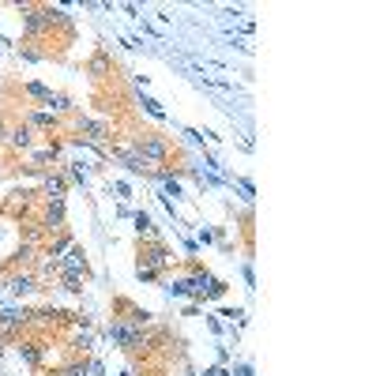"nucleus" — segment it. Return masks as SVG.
<instances>
[{
	"label": "nucleus",
	"mask_w": 376,
	"mask_h": 376,
	"mask_svg": "<svg viewBox=\"0 0 376 376\" xmlns=\"http://www.w3.org/2000/svg\"><path fill=\"white\" fill-rule=\"evenodd\" d=\"M136 154L151 166V162H166L170 158V147L162 143L158 136H140V140H136Z\"/></svg>",
	"instance_id": "nucleus-1"
},
{
	"label": "nucleus",
	"mask_w": 376,
	"mask_h": 376,
	"mask_svg": "<svg viewBox=\"0 0 376 376\" xmlns=\"http://www.w3.org/2000/svg\"><path fill=\"white\" fill-rule=\"evenodd\" d=\"M109 335H113L117 343L124 346V350H136V346L143 343V332H140V327H128L124 320H113V327H109Z\"/></svg>",
	"instance_id": "nucleus-2"
},
{
	"label": "nucleus",
	"mask_w": 376,
	"mask_h": 376,
	"mask_svg": "<svg viewBox=\"0 0 376 376\" xmlns=\"http://www.w3.org/2000/svg\"><path fill=\"white\" fill-rule=\"evenodd\" d=\"M60 222H64V199H53L42 215V226L45 230H60Z\"/></svg>",
	"instance_id": "nucleus-3"
},
{
	"label": "nucleus",
	"mask_w": 376,
	"mask_h": 376,
	"mask_svg": "<svg viewBox=\"0 0 376 376\" xmlns=\"http://www.w3.org/2000/svg\"><path fill=\"white\" fill-rule=\"evenodd\" d=\"M8 290L12 293H31V290H38V279H34V275H15V279L8 282Z\"/></svg>",
	"instance_id": "nucleus-4"
},
{
	"label": "nucleus",
	"mask_w": 376,
	"mask_h": 376,
	"mask_svg": "<svg viewBox=\"0 0 376 376\" xmlns=\"http://www.w3.org/2000/svg\"><path fill=\"white\" fill-rule=\"evenodd\" d=\"M8 136H12V143L19 147V151H23V147H31V124H15Z\"/></svg>",
	"instance_id": "nucleus-5"
},
{
	"label": "nucleus",
	"mask_w": 376,
	"mask_h": 376,
	"mask_svg": "<svg viewBox=\"0 0 376 376\" xmlns=\"http://www.w3.org/2000/svg\"><path fill=\"white\" fill-rule=\"evenodd\" d=\"M19 354H23L31 365H38V361H42V343H23V346H19Z\"/></svg>",
	"instance_id": "nucleus-6"
},
{
	"label": "nucleus",
	"mask_w": 376,
	"mask_h": 376,
	"mask_svg": "<svg viewBox=\"0 0 376 376\" xmlns=\"http://www.w3.org/2000/svg\"><path fill=\"white\" fill-rule=\"evenodd\" d=\"M26 124H38V128H53V124H57V117H53V113H31V117H26Z\"/></svg>",
	"instance_id": "nucleus-7"
},
{
	"label": "nucleus",
	"mask_w": 376,
	"mask_h": 376,
	"mask_svg": "<svg viewBox=\"0 0 376 376\" xmlns=\"http://www.w3.org/2000/svg\"><path fill=\"white\" fill-rule=\"evenodd\" d=\"M4 136H8V128H4V121H0V140H4Z\"/></svg>",
	"instance_id": "nucleus-8"
}]
</instances>
